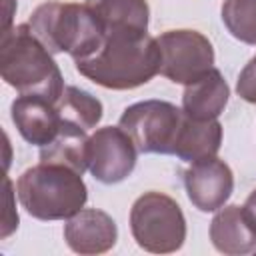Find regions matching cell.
<instances>
[{
	"label": "cell",
	"instance_id": "cell-1",
	"mask_svg": "<svg viewBox=\"0 0 256 256\" xmlns=\"http://www.w3.org/2000/svg\"><path fill=\"white\" fill-rule=\"evenodd\" d=\"M158 40L142 30H106L100 48L76 60V70L108 90H132L160 72Z\"/></svg>",
	"mask_w": 256,
	"mask_h": 256
},
{
	"label": "cell",
	"instance_id": "cell-2",
	"mask_svg": "<svg viewBox=\"0 0 256 256\" xmlns=\"http://www.w3.org/2000/svg\"><path fill=\"white\" fill-rule=\"evenodd\" d=\"M0 74L2 80L20 94H34L52 102H58L66 88L52 54L34 36L28 24L2 30Z\"/></svg>",
	"mask_w": 256,
	"mask_h": 256
},
{
	"label": "cell",
	"instance_id": "cell-3",
	"mask_svg": "<svg viewBox=\"0 0 256 256\" xmlns=\"http://www.w3.org/2000/svg\"><path fill=\"white\" fill-rule=\"evenodd\" d=\"M28 26L50 54L66 52L74 62L94 54L106 34L104 24L86 4L60 0L40 4L30 14Z\"/></svg>",
	"mask_w": 256,
	"mask_h": 256
},
{
	"label": "cell",
	"instance_id": "cell-4",
	"mask_svg": "<svg viewBox=\"0 0 256 256\" xmlns=\"http://www.w3.org/2000/svg\"><path fill=\"white\" fill-rule=\"evenodd\" d=\"M16 194L22 208L38 220H68L88 200L82 174L44 162L22 172L16 182Z\"/></svg>",
	"mask_w": 256,
	"mask_h": 256
},
{
	"label": "cell",
	"instance_id": "cell-5",
	"mask_svg": "<svg viewBox=\"0 0 256 256\" xmlns=\"http://www.w3.org/2000/svg\"><path fill=\"white\" fill-rule=\"evenodd\" d=\"M130 230L142 250L168 254L182 248L186 240V218L174 198L152 190L132 204Z\"/></svg>",
	"mask_w": 256,
	"mask_h": 256
},
{
	"label": "cell",
	"instance_id": "cell-6",
	"mask_svg": "<svg viewBox=\"0 0 256 256\" xmlns=\"http://www.w3.org/2000/svg\"><path fill=\"white\" fill-rule=\"evenodd\" d=\"M184 110L166 100H144L128 106L118 126L142 154H172Z\"/></svg>",
	"mask_w": 256,
	"mask_h": 256
},
{
	"label": "cell",
	"instance_id": "cell-7",
	"mask_svg": "<svg viewBox=\"0 0 256 256\" xmlns=\"http://www.w3.org/2000/svg\"><path fill=\"white\" fill-rule=\"evenodd\" d=\"M160 74L176 84H190L214 68V48L196 30H168L158 38Z\"/></svg>",
	"mask_w": 256,
	"mask_h": 256
},
{
	"label": "cell",
	"instance_id": "cell-8",
	"mask_svg": "<svg viewBox=\"0 0 256 256\" xmlns=\"http://www.w3.org/2000/svg\"><path fill=\"white\" fill-rule=\"evenodd\" d=\"M136 144L120 126L98 128L88 138V170L102 184L128 178L136 166Z\"/></svg>",
	"mask_w": 256,
	"mask_h": 256
},
{
	"label": "cell",
	"instance_id": "cell-9",
	"mask_svg": "<svg viewBox=\"0 0 256 256\" xmlns=\"http://www.w3.org/2000/svg\"><path fill=\"white\" fill-rule=\"evenodd\" d=\"M184 186L190 202L200 212H214L230 198L234 190V176L224 160L210 156L190 162L184 172Z\"/></svg>",
	"mask_w": 256,
	"mask_h": 256
},
{
	"label": "cell",
	"instance_id": "cell-10",
	"mask_svg": "<svg viewBox=\"0 0 256 256\" xmlns=\"http://www.w3.org/2000/svg\"><path fill=\"white\" fill-rule=\"evenodd\" d=\"M118 238L116 222L98 208H82L64 224V240L78 254L108 252Z\"/></svg>",
	"mask_w": 256,
	"mask_h": 256
},
{
	"label": "cell",
	"instance_id": "cell-11",
	"mask_svg": "<svg viewBox=\"0 0 256 256\" xmlns=\"http://www.w3.org/2000/svg\"><path fill=\"white\" fill-rule=\"evenodd\" d=\"M12 122L18 128L20 136L34 144V146H46L50 144L62 126L60 114L56 110V102L34 96V94H20L12 106Z\"/></svg>",
	"mask_w": 256,
	"mask_h": 256
},
{
	"label": "cell",
	"instance_id": "cell-12",
	"mask_svg": "<svg viewBox=\"0 0 256 256\" xmlns=\"http://www.w3.org/2000/svg\"><path fill=\"white\" fill-rule=\"evenodd\" d=\"M210 240L222 254H248L256 248V224L244 206H222L210 222Z\"/></svg>",
	"mask_w": 256,
	"mask_h": 256
},
{
	"label": "cell",
	"instance_id": "cell-13",
	"mask_svg": "<svg viewBox=\"0 0 256 256\" xmlns=\"http://www.w3.org/2000/svg\"><path fill=\"white\" fill-rule=\"evenodd\" d=\"M230 88L218 68H210L198 80L186 84L182 110L194 120H216L228 104Z\"/></svg>",
	"mask_w": 256,
	"mask_h": 256
},
{
	"label": "cell",
	"instance_id": "cell-14",
	"mask_svg": "<svg viewBox=\"0 0 256 256\" xmlns=\"http://www.w3.org/2000/svg\"><path fill=\"white\" fill-rule=\"evenodd\" d=\"M220 144L222 126L218 120H194L184 114L172 154L184 162H196L202 158L216 156Z\"/></svg>",
	"mask_w": 256,
	"mask_h": 256
},
{
	"label": "cell",
	"instance_id": "cell-15",
	"mask_svg": "<svg viewBox=\"0 0 256 256\" xmlns=\"http://www.w3.org/2000/svg\"><path fill=\"white\" fill-rule=\"evenodd\" d=\"M40 162L60 164V166L76 170L78 174H84V170L88 168L86 130L62 122L58 136L50 144L40 146Z\"/></svg>",
	"mask_w": 256,
	"mask_h": 256
},
{
	"label": "cell",
	"instance_id": "cell-16",
	"mask_svg": "<svg viewBox=\"0 0 256 256\" xmlns=\"http://www.w3.org/2000/svg\"><path fill=\"white\" fill-rule=\"evenodd\" d=\"M86 6L98 16L106 30H148V4L146 0H86Z\"/></svg>",
	"mask_w": 256,
	"mask_h": 256
},
{
	"label": "cell",
	"instance_id": "cell-17",
	"mask_svg": "<svg viewBox=\"0 0 256 256\" xmlns=\"http://www.w3.org/2000/svg\"><path fill=\"white\" fill-rule=\"evenodd\" d=\"M56 110L64 124L78 126L82 130L94 128L102 118V102L86 90L66 86L56 102Z\"/></svg>",
	"mask_w": 256,
	"mask_h": 256
},
{
	"label": "cell",
	"instance_id": "cell-18",
	"mask_svg": "<svg viewBox=\"0 0 256 256\" xmlns=\"http://www.w3.org/2000/svg\"><path fill=\"white\" fill-rule=\"evenodd\" d=\"M222 22L236 40L256 44V0H224Z\"/></svg>",
	"mask_w": 256,
	"mask_h": 256
},
{
	"label": "cell",
	"instance_id": "cell-19",
	"mask_svg": "<svg viewBox=\"0 0 256 256\" xmlns=\"http://www.w3.org/2000/svg\"><path fill=\"white\" fill-rule=\"evenodd\" d=\"M236 92L242 100L256 104V54L252 56V60L242 68L238 82H236Z\"/></svg>",
	"mask_w": 256,
	"mask_h": 256
},
{
	"label": "cell",
	"instance_id": "cell-20",
	"mask_svg": "<svg viewBox=\"0 0 256 256\" xmlns=\"http://www.w3.org/2000/svg\"><path fill=\"white\" fill-rule=\"evenodd\" d=\"M14 8H16V0H4V26H2V30H6V28L12 26Z\"/></svg>",
	"mask_w": 256,
	"mask_h": 256
},
{
	"label": "cell",
	"instance_id": "cell-21",
	"mask_svg": "<svg viewBox=\"0 0 256 256\" xmlns=\"http://www.w3.org/2000/svg\"><path fill=\"white\" fill-rule=\"evenodd\" d=\"M244 210L248 212V216L252 218V222L256 224V188L250 192V196L246 198V202H244Z\"/></svg>",
	"mask_w": 256,
	"mask_h": 256
}]
</instances>
